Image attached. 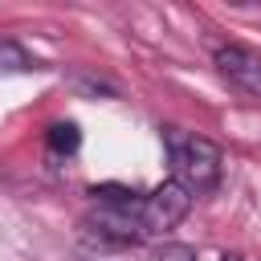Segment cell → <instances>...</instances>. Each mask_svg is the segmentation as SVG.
I'll return each mask as SVG.
<instances>
[{
	"label": "cell",
	"instance_id": "obj_5",
	"mask_svg": "<svg viewBox=\"0 0 261 261\" xmlns=\"http://www.w3.org/2000/svg\"><path fill=\"white\" fill-rule=\"evenodd\" d=\"M8 69H33V61H29V53L20 45L0 41V73H8Z\"/></svg>",
	"mask_w": 261,
	"mask_h": 261
},
{
	"label": "cell",
	"instance_id": "obj_1",
	"mask_svg": "<svg viewBox=\"0 0 261 261\" xmlns=\"http://www.w3.org/2000/svg\"><path fill=\"white\" fill-rule=\"evenodd\" d=\"M163 147H167V159H171V171H175V184H184L188 192L204 196L220 184V147L204 135H188L179 126H163Z\"/></svg>",
	"mask_w": 261,
	"mask_h": 261
},
{
	"label": "cell",
	"instance_id": "obj_6",
	"mask_svg": "<svg viewBox=\"0 0 261 261\" xmlns=\"http://www.w3.org/2000/svg\"><path fill=\"white\" fill-rule=\"evenodd\" d=\"M155 261H196V253H192L188 245H163Z\"/></svg>",
	"mask_w": 261,
	"mask_h": 261
},
{
	"label": "cell",
	"instance_id": "obj_7",
	"mask_svg": "<svg viewBox=\"0 0 261 261\" xmlns=\"http://www.w3.org/2000/svg\"><path fill=\"white\" fill-rule=\"evenodd\" d=\"M220 261H241V257H237V253H224V257H220Z\"/></svg>",
	"mask_w": 261,
	"mask_h": 261
},
{
	"label": "cell",
	"instance_id": "obj_4",
	"mask_svg": "<svg viewBox=\"0 0 261 261\" xmlns=\"http://www.w3.org/2000/svg\"><path fill=\"white\" fill-rule=\"evenodd\" d=\"M45 139H49V147H53L57 155H73L77 143H82V130H77V122H53Z\"/></svg>",
	"mask_w": 261,
	"mask_h": 261
},
{
	"label": "cell",
	"instance_id": "obj_3",
	"mask_svg": "<svg viewBox=\"0 0 261 261\" xmlns=\"http://www.w3.org/2000/svg\"><path fill=\"white\" fill-rule=\"evenodd\" d=\"M212 61H216V69L228 86H237L241 94L261 98V53H253L245 45H220Z\"/></svg>",
	"mask_w": 261,
	"mask_h": 261
},
{
	"label": "cell",
	"instance_id": "obj_2",
	"mask_svg": "<svg viewBox=\"0 0 261 261\" xmlns=\"http://www.w3.org/2000/svg\"><path fill=\"white\" fill-rule=\"evenodd\" d=\"M188 208H192V192L184 184L167 179V184H159L155 192H147L139 200V220H143L147 232H171L188 216Z\"/></svg>",
	"mask_w": 261,
	"mask_h": 261
}]
</instances>
